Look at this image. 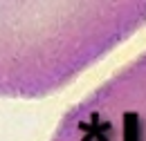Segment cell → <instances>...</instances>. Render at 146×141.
I'll return each instance as SVG.
<instances>
[{"label":"cell","mask_w":146,"mask_h":141,"mask_svg":"<svg viewBox=\"0 0 146 141\" xmlns=\"http://www.w3.org/2000/svg\"><path fill=\"white\" fill-rule=\"evenodd\" d=\"M0 92L40 99L146 25V0H2Z\"/></svg>","instance_id":"obj_1"},{"label":"cell","mask_w":146,"mask_h":141,"mask_svg":"<svg viewBox=\"0 0 146 141\" xmlns=\"http://www.w3.org/2000/svg\"><path fill=\"white\" fill-rule=\"evenodd\" d=\"M50 141H146V52L76 101Z\"/></svg>","instance_id":"obj_2"}]
</instances>
